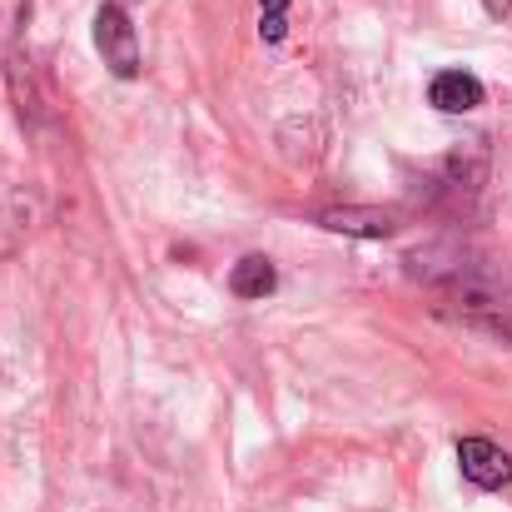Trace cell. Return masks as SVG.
I'll use <instances>...</instances> for the list:
<instances>
[{
	"instance_id": "obj_8",
	"label": "cell",
	"mask_w": 512,
	"mask_h": 512,
	"mask_svg": "<svg viewBox=\"0 0 512 512\" xmlns=\"http://www.w3.org/2000/svg\"><path fill=\"white\" fill-rule=\"evenodd\" d=\"M284 10H289V0H259V35H264L269 45H279V40L289 35Z\"/></svg>"
},
{
	"instance_id": "obj_4",
	"label": "cell",
	"mask_w": 512,
	"mask_h": 512,
	"mask_svg": "<svg viewBox=\"0 0 512 512\" xmlns=\"http://www.w3.org/2000/svg\"><path fill=\"white\" fill-rule=\"evenodd\" d=\"M319 224L329 234H348V239H393L398 234V219L388 209H373V204H339V209H324Z\"/></svg>"
},
{
	"instance_id": "obj_1",
	"label": "cell",
	"mask_w": 512,
	"mask_h": 512,
	"mask_svg": "<svg viewBox=\"0 0 512 512\" xmlns=\"http://www.w3.org/2000/svg\"><path fill=\"white\" fill-rule=\"evenodd\" d=\"M433 284H438V294H443L468 324L512 339V279L508 274H498V269H488V264H463V259H453Z\"/></svg>"
},
{
	"instance_id": "obj_7",
	"label": "cell",
	"mask_w": 512,
	"mask_h": 512,
	"mask_svg": "<svg viewBox=\"0 0 512 512\" xmlns=\"http://www.w3.org/2000/svg\"><path fill=\"white\" fill-rule=\"evenodd\" d=\"M10 90H15V110L35 125L40 120V110H45V95H40V85H35V70H30V50H10Z\"/></svg>"
},
{
	"instance_id": "obj_9",
	"label": "cell",
	"mask_w": 512,
	"mask_h": 512,
	"mask_svg": "<svg viewBox=\"0 0 512 512\" xmlns=\"http://www.w3.org/2000/svg\"><path fill=\"white\" fill-rule=\"evenodd\" d=\"M483 5H488V15H508L512 10V0H483Z\"/></svg>"
},
{
	"instance_id": "obj_2",
	"label": "cell",
	"mask_w": 512,
	"mask_h": 512,
	"mask_svg": "<svg viewBox=\"0 0 512 512\" xmlns=\"http://www.w3.org/2000/svg\"><path fill=\"white\" fill-rule=\"evenodd\" d=\"M95 50H100V60H105L120 80H135V75H140V35H135L125 5L105 0V5L95 10Z\"/></svg>"
},
{
	"instance_id": "obj_3",
	"label": "cell",
	"mask_w": 512,
	"mask_h": 512,
	"mask_svg": "<svg viewBox=\"0 0 512 512\" xmlns=\"http://www.w3.org/2000/svg\"><path fill=\"white\" fill-rule=\"evenodd\" d=\"M458 468L483 493H498L512 483V453L498 448L493 438H458Z\"/></svg>"
},
{
	"instance_id": "obj_6",
	"label": "cell",
	"mask_w": 512,
	"mask_h": 512,
	"mask_svg": "<svg viewBox=\"0 0 512 512\" xmlns=\"http://www.w3.org/2000/svg\"><path fill=\"white\" fill-rule=\"evenodd\" d=\"M229 289H234V299H269V294L279 289V269H274V259H264V254L239 259L234 274H229Z\"/></svg>"
},
{
	"instance_id": "obj_5",
	"label": "cell",
	"mask_w": 512,
	"mask_h": 512,
	"mask_svg": "<svg viewBox=\"0 0 512 512\" xmlns=\"http://www.w3.org/2000/svg\"><path fill=\"white\" fill-rule=\"evenodd\" d=\"M483 80L473 70H438L433 85H428V105L443 110V115H473L483 105Z\"/></svg>"
}]
</instances>
